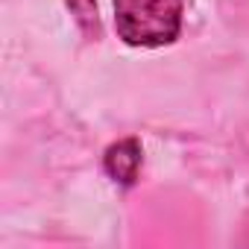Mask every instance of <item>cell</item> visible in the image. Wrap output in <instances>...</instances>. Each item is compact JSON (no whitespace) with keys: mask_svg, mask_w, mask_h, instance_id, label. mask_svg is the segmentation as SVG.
<instances>
[{"mask_svg":"<svg viewBox=\"0 0 249 249\" xmlns=\"http://www.w3.org/2000/svg\"><path fill=\"white\" fill-rule=\"evenodd\" d=\"M182 0H114L117 38L129 47H164L182 33Z\"/></svg>","mask_w":249,"mask_h":249,"instance_id":"1","label":"cell"},{"mask_svg":"<svg viewBox=\"0 0 249 249\" xmlns=\"http://www.w3.org/2000/svg\"><path fill=\"white\" fill-rule=\"evenodd\" d=\"M141 161H144V150H141V141L138 138H123L117 144H111L103 156V167L106 173L123 185V188H132L138 182V170H141Z\"/></svg>","mask_w":249,"mask_h":249,"instance_id":"2","label":"cell"},{"mask_svg":"<svg viewBox=\"0 0 249 249\" xmlns=\"http://www.w3.org/2000/svg\"><path fill=\"white\" fill-rule=\"evenodd\" d=\"M65 6L71 9L76 27L88 38H100V12H97V0H65Z\"/></svg>","mask_w":249,"mask_h":249,"instance_id":"3","label":"cell"}]
</instances>
